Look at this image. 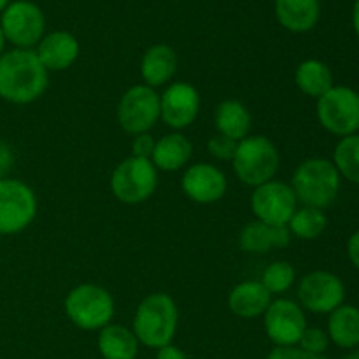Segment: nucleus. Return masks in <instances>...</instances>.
Segmentation results:
<instances>
[{"instance_id": "393cba45", "label": "nucleus", "mask_w": 359, "mask_h": 359, "mask_svg": "<svg viewBox=\"0 0 359 359\" xmlns=\"http://www.w3.org/2000/svg\"><path fill=\"white\" fill-rule=\"evenodd\" d=\"M294 83H297L298 90L302 93L311 98H316V100L335 86L333 84L332 69L325 62L316 58L305 60V62H302L297 67Z\"/></svg>"}, {"instance_id": "7ed1b4c3", "label": "nucleus", "mask_w": 359, "mask_h": 359, "mask_svg": "<svg viewBox=\"0 0 359 359\" xmlns=\"http://www.w3.org/2000/svg\"><path fill=\"white\" fill-rule=\"evenodd\" d=\"M290 186L298 203L325 210L339 196L342 177L332 160L309 158L298 165Z\"/></svg>"}, {"instance_id": "9d476101", "label": "nucleus", "mask_w": 359, "mask_h": 359, "mask_svg": "<svg viewBox=\"0 0 359 359\" xmlns=\"http://www.w3.org/2000/svg\"><path fill=\"white\" fill-rule=\"evenodd\" d=\"M116 118L130 135L147 133L160 121V95L146 84L128 88L119 100Z\"/></svg>"}, {"instance_id": "2eb2a0df", "label": "nucleus", "mask_w": 359, "mask_h": 359, "mask_svg": "<svg viewBox=\"0 0 359 359\" xmlns=\"http://www.w3.org/2000/svg\"><path fill=\"white\" fill-rule=\"evenodd\" d=\"M181 188L191 202L216 203L226 193L228 181L219 167L200 161L186 168L181 179Z\"/></svg>"}, {"instance_id": "ddd939ff", "label": "nucleus", "mask_w": 359, "mask_h": 359, "mask_svg": "<svg viewBox=\"0 0 359 359\" xmlns=\"http://www.w3.org/2000/svg\"><path fill=\"white\" fill-rule=\"evenodd\" d=\"M251 209L256 219L266 224H287L298 209V200L287 182L272 181L256 186L251 195Z\"/></svg>"}, {"instance_id": "4468645a", "label": "nucleus", "mask_w": 359, "mask_h": 359, "mask_svg": "<svg viewBox=\"0 0 359 359\" xmlns=\"http://www.w3.org/2000/svg\"><path fill=\"white\" fill-rule=\"evenodd\" d=\"M200 112V93L193 84L175 81L160 95V119L174 132L188 128Z\"/></svg>"}, {"instance_id": "2f4dec72", "label": "nucleus", "mask_w": 359, "mask_h": 359, "mask_svg": "<svg viewBox=\"0 0 359 359\" xmlns=\"http://www.w3.org/2000/svg\"><path fill=\"white\" fill-rule=\"evenodd\" d=\"M154 146H156V140H154V137L151 135L149 132L139 133V135L133 137V140H132V156L151 160Z\"/></svg>"}, {"instance_id": "a878e982", "label": "nucleus", "mask_w": 359, "mask_h": 359, "mask_svg": "<svg viewBox=\"0 0 359 359\" xmlns=\"http://www.w3.org/2000/svg\"><path fill=\"white\" fill-rule=\"evenodd\" d=\"M326 226H328V217L325 210L304 205L294 210L293 217L287 223L291 235L300 241H316L325 233Z\"/></svg>"}, {"instance_id": "f03ea898", "label": "nucleus", "mask_w": 359, "mask_h": 359, "mask_svg": "<svg viewBox=\"0 0 359 359\" xmlns=\"http://www.w3.org/2000/svg\"><path fill=\"white\" fill-rule=\"evenodd\" d=\"M179 326V309L167 293H151L135 311L133 328L137 340L149 349H161L174 340Z\"/></svg>"}, {"instance_id": "f8f14e48", "label": "nucleus", "mask_w": 359, "mask_h": 359, "mask_svg": "<svg viewBox=\"0 0 359 359\" xmlns=\"http://www.w3.org/2000/svg\"><path fill=\"white\" fill-rule=\"evenodd\" d=\"M263 325L270 342L276 347L298 346L302 335L309 328L304 309L300 304L287 298L272 300L263 314Z\"/></svg>"}, {"instance_id": "423d86ee", "label": "nucleus", "mask_w": 359, "mask_h": 359, "mask_svg": "<svg viewBox=\"0 0 359 359\" xmlns=\"http://www.w3.org/2000/svg\"><path fill=\"white\" fill-rule=\"evenodd\" d=\"M318 121L332 135L349 137L359 133V91L349 86H333L316 105Z\"/></svg>"}, {"instance_id": "39448f33", "label": "nucleus", "mask_w": 359, "mask_h": 359, "mask_svg": "<svg viewBox=\"0 0 359 359\" xmlns=\"http://www.w3.org/2000/svg\"><path fill=\"white\" fill-rule=\"evenodd\" d=\"M114 298L98 284H79L65 298V314L74 326L95 332L111 325L114 318Z\"/></svg>"}, {"instance_id": "20e7f679", "label": "nucleus", "mask_w": 359, "mask_h": 359, "mask_svg": "<svg viewBox=\"0 0 359 359\" xmlns=\"http://www.w3.org/2000/svg\"><path fill=\"white\" fill-rule=\"evenodd\" d=\"M279 165V151L265 135H248L238 140L231 160V167L238 181L251 188L276 179Z\"/></svg>"}, {"instance_id": "f3484780", "label": "nucleus", "mask_w": 359, "mask_h": 359, "mask_svg": "<svg viewBox=\"0 0 359 359\" xmlns=\"http://www.w3.org/2000/svg\"><path fill=\"white\" fill-rule=\"evenodd\" d=\"M238 242H241L242 251L251 252V255H263L276 248H287L291 242V231L287 224H266L256 219L245 224Z\"/></svg>"}, {"instance_id": "4be33fe9", "label": "nucleus", "mask_w": 359, "mask_h": 359, "mask_svg": "<svg viewBox=\"0 0 359 359\" xmlns=\"http://www.w3.org/2000/svg\"><path fill=\"white\" fill-rule=\"evenodd\" d=\"M251 123L252 118L249 109L235 98L223 100L214 112V125H216L217 133L235 140V142L249 135Z\"/></svg>"}, {"instance_id": "58836bf2", "label": "nucleus", "mask_w": 359, "mask_h": 359, "mask_svg": "<svg viewBox=\"0 0 359 359\" xmlns=\"http://www.w3.org/2000/svg\"><path fill=\"white\" fill-rule=\"evenodd\" d=\"M342 359H359V351H354V353L347 354V356H344Z\"/></svg>"}, {"instance_id": "bb28decb", "label": "nucleus", "mask_w": 359, "mask_h": 359, "mask_svg": "<svg viewBox=\"0 0 359 359\" xmlns=\"http://www.w3.org/2000/svg\"><path fill=\"white\" fill-rule=\"evenodd\" d=\"M332 161L340 177L359 186V133L344 137L337 142Z\"/></svg>"}, {"instance_id": "72a5a7b5", "label": "nucleus", "mask_w": 359, "mask_h": 359, "mask_svg": "<svg viewBox=\"0 0 359 359\" xmlns=\"http://www.w3.org/2000/svg\"><path fill=\"white\" fill-rule=\"evenodd\" d=\"M347 256L356 270H359V230L354 231L347 241Z\"/></svg>"}, {"instance_id": "c85d7f7f", "label": "nucleus", "mask_w": 359, "mask_h": 359, "mask_svg": "<svg viewBox=\"0 0 359 359\" xmlns=\"http://www.w3.org/2000/svg\"><path fill=\"white\" fill-rule=\"evenodd\" d=\"M330 337L326 330L321 328H307L302 335L298 347L312 354H325L330 347Z\"/></svg>"}, {"instance_id": "ea45409f", "label": "nucleus", "mask_w": 359, "mask_h": 359, "mask_svg": "<svg viewBox=\"0 0 359 359\" xmlns=\"http://www.w3.org/2000/svg\"><path fill=\"white\" fill-rule=\"evenodd\" d=\"M273 2H276V0H273Z\"/></svg>"}, {"instance_id": "4c0bfd02", "label": "nucleus", "mask_w": 359, "mask_h": 359, "mask_svg": "<svg viewBox=\"0 0 359 359\" xmlns=\"http://www.w3.org/2000/svg\"><path fill=\"white\" fill-rule=\"evenodd\" d=\"M11 4V0H0V14L4 13V9H6L7 6H9Z\"/></svg>"}, {"instance_id": "c756f323", "label": "nucleus", "mask_w": 359, "mask_h": 359, "mask_svg": "<svg viewBox=\"0 0 359 359\" xmlns=\"http://www.w3.org/2000/svg\"><path fill=\"white\" fill-rule=\"evenodd\" d=\"M235 149H237V142L228 137L221 135V133H216L209 139L207 142V151H209L210 156H214L216 160L221 161H231L233 160Z\"/></svg>"}, {"instance_id": "473e14b6", "label": "nucleus", "mask_w": 359, "mask_h": 359, "mask_svg": "<svg viewBox=\"0 0 359 359\" xmlns=\"http://www.w3.org/2000/svg\"><path fill=\"white\" fill-rule=\"evenodd\" d=\"M16 156H14V151L6 140L0 139V179H6L7 174L13 168Z\"/></svg>"}, {"instance_id": "a211bd4d", "label": "nucleus", "mask_w": 359, "mask_h": 359, "mask_svg": "<svg viewBox=\"0 0 359 359\" xmlns=\"http://www.w3.org/2000/svg\"><path fill=\"white\" fill-rule=\"evenodd\" d=\"M272 304V294L259 280H245L237 284L228 294V309L242 319L259 318Z\"/></svg>"}, {"instance_id": "6e6552de", "label": "nucleus", "mask_w": 359, "mask_h": 359, "mask_svg": "<svg viewBox=\"0 0 359 359\" xmlns=\"http://www.w3.org/2000/svg\"><path fill=\"white\" fill-rule=\"evenodd\" d=\"M37 195L20 179H0V235L27 230L37 216Z\"/></svg>"}, {"instance_id": "5701e85b", "label": "nucleus", "mask_w": 359, "mask_h": 359, "mask_svg": "<svg viewBox=\"0 0 359 359\" xmlns=\"http://www.w3.org/2000/svg\"><path fill=\"white\" fill-rule=\"evenodd\" d=\"M326 333L330 342L340 349L359 347V309L354 305L342 304L330 314Z\"/></svg>"}, {"instance_id": "f704fd0d", "label": "nucleus", "mask_w": 359, "mask_h": 359, "mask_svg": "<svg viewBox=\"0 0 359 359\" xmlns=\"http://www.w3.org/2000/svg\"><path fill=\"white\" fill-rule=\"evenodd\" d=\"M156 359H189V358L184 351L179 349V347H175V346H172V344H168V346L158 349Z\"/></svg>"}, {"instance_id": "7c9ffc66", "label": "nucleus", "mask_w": 359, "mask_h": 359, "mask_svg": "<svg viewBox=\"0 0 359 359\" xmlns=\"http://www.w3.org/2000/svg\"><path fill=\"white\" fill-rule=\"evenodd\" d=\"M266 359H328L325 354H312L298 346L273 347Z\"/></svg>"}, {"instance_id": "412c9836", "label": "nucleus", "mask_w": 359, "mask_h": 359, "mask_svg": "<svg viewBox=\"0 0 359 359\" xmlns=\"http://www.w3.org/2000/svg\"><path fill=\"white\" fill-rule=\"evenodd\" d=\"M193 146L181 132H172L156 140L151 161L161 172H177L189 163Z\"/></svg>"}, {"instance_id": "dca6fc26", "label": "nucleus", "mask_w": 359, "mask_h": 359, "mask_svg": "<svg viewBox=\"0 0 359 359\" xmlns=\"http://www.w3.org/2000/svg\"><path fill=\"white\" fill-rule=\"evenodd\" d=\"M35 53L48 72H62L79 58L81 46L70 32L56 30L41 39Z\"/></svg>"}, {"instance_id": "cd10ccee", "label": "nucleus", "mask_w": 359, "mask_h": 359, "mask_svg": "<svg viewBox=\"0 0 359 359\" xmlns=\"http://www.w3.org/2000/svg\"><path fill=\"white\" fill-rule=\"evenodd\" d=\"M297 272L290 262H273L263 270V276L259 283L269 290L270 294H283L294 284Z\"/></svg>"}, {"instance_id": "1a4fd4ad", "label": "nucleus", "mask_w": 359, "mask_h": 359, "mask_svg": "<svg viewBox=\"0 0 359 359\" xmlns=\"http://www.w3.org/2000/svg\"><path fill=\"white\" fill-rule=\"evenodd\" d=\"M0 28L6 41L14 48L32 49L44 37V13L30 0H16L4 9L0 16Z\"/></svg>"}, {"instance_id": "6ab92c4d", "label": "nucleus", "mask_w": 359, "mask_h": 359, "mask_svg": "<svg viewBox=\"0 0 359 359\" xmlns=\"http://www.w3.org/2000/svg\"><path fill=\"white\" fill-rule=\"evenodd\" d=\"M177 53L167 44H154L144 53L140 62V77L146 86L158 88L170 83L177 72Z\"/></svg>"}, {"instance_id": "e433bc0d", "label": "nucleus", "mask_w": 359, "mask_h": 359, "mask_svg": "<svg viewBox=\"0 0 359 359\" xmlns=\"http://www.w3.org/2000/svg\"><path fill=\"white\" fill-rule=\"evenodd\" d=\"M6 37H4V32H2V28H0V56L4 55V53H6Z\"/></svg>"}, {"instance_id": "c9c22d12", "label": "nucleus", "mask_w": 359, "mask_h": 359, "mask_svg": "<svg viewBox=\"0 0 359 359\" xmlns=\"http://www.w3.org/2000/svg\"><path fill=\"white\" fill-rule=\"evenodd\" d=\"M353 27H354V32H356V35L359 37V0L354 2V7H353Z\"/></svg>"}, {"instance_id": "aec40b11", "label": "nucleus", "mask_w": 359, "mask_h": 359, "mask_svg": "<svg viewBox=\"0 0 359 359\" xmlns=\"http://www.w3.org/2000/svg\"><path fill=\"white\" fill-rule=\"evenodd\" d=\"M277 21L293 34H305L321 18L319 0H276Z\"/></svg>"}, {"instance_id": "b1692460", "label": "nucleus", "mask_w": 359, "mask_h": 359, "mask_svg": "<svg viewBox=\"0 0 359 359\" xmlns=\"http://www.w3.org/2000/svg\"><path fill=\"white\" fill-rule=\"evenodd\" d=\"M97 344L104 359H135L140 346L132 330L112 323L100 330Z\"/></svg>"}, {"instance_id": "f257e3e1", "label": "nucleus", "mask_w": 359, "mask_h": 359, "mask_svg": "<svg viewBox=\"0 0 359 359\" xmlns=\"http://www.w3.org/2000/svg\"><path fill=\"white\" fill-rule=\"evenodd\" d=\"M49 72L35 49H11L0 56V98L14 105H28L48 90Z\"/></svg>"}, {"instance_id": "0eeeda50", "label": "nucleus", "mask_w": 359, "mask_h": 359, "mask_svg": "<svg viewBox=\"0 0 359 359\" xmlns=\"http://www.w3.org/2000/svg\"><path fill=\"white\" fill-rule=\"evenodd\" d=\"M158 186V170L146 158L128 156L114 168L111 175V191L126 205H137L154 195Z\"/></svg>"}, {"instance_id": "9b49d317", "label": "nucleus", "mask_w": 359, "mask_h": 359, "mask_svg": "<svg viewBox=\"0 0 359 359\" xmlns=\"http://www.w3.org/2000/svg\"><path fill=\"white\" fill-rule=\"evenodd\" d=\"M298 302L312 314H332L346 300V286L337 273L316 270L298 283Z\"/></svg>"}]
</instances>
